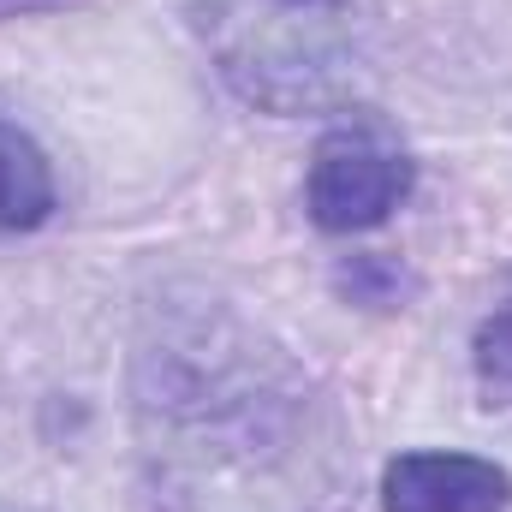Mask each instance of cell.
<instances>
[{
    "mask_svg": "<svg viewBox=\"0 0 512 512\" xmlns=\"http://www.w3.org/2000/svg\"><path fill=\"white\" fill-rule=\"evenodd\" d=\"M60 191H54V167L42 155V143L12 120H0V239L6 233H36L54 215Z\"/></svg>",
    "mask_w": 512,
    "mask_h": 512,
    "instance_id": "4",
    "label": "cell"
},
{
    "mask_svg": "<svg viewBox=\"0 0 512 512\" xmlns=\"http://www.w3.org/2000/svg\"><path fill=\"white\" fill-rule=\"evenodd\" d=\"M512 471L477 453H399L382 471V512H507Z\"/></svg>",
    "mask_w": 512,
    "mask_h": 512,
    "instance_id": "3",
    "label": "cell"
},
{
    "mask_svg": "<svg viewBox=\"0 0 512 512\" xmlns=\"http://www.w3.org/2000/svg\"><path fill=\"white\" fill-rule=\"evenodd\" d=\"M215 72L256 114H316L346 96L358 72L352 0H215L203 6Z\"/></svg>",
    "mask_w": 512,
    "mask_h": 512,
    "instance_id": "1",
    "label": "cell"
},
{
    "mask_svg": "<svg viewBox=\"0 0 512 512\" xmlns=\"http://www.w3.org/2000/svg\"><path fill=\"white\" fill-rule=\"evenodd\" d=\"M417 161L376 126H334L310 155V221L322 233H370L411 197Z\"/></svg>",
    "mask_w": 512,
    "mask_h": 512,
    "instance_id": "2",
    "label": "cell"
},
{
    "mask_svg": "<svg viewBox=\"0 0 512 512\" xmlns=\"http://www.w3.org/2000/svg\"><path fill=\"white\" fill-rule=\"evenodd\" d=\"M36 6H60V0H0V18H18V12H36Z\"/></svg>",
    "mask_w": 512,
    "mask_h": 512,
    "instance_id": "6",
    "label": "cell"
},
{
    "mask_svg": "<svg viewBox=\"0 0 512 512\" xmlns=\"http://www.w3.org/2000/svg\"><path fill=\"white\" fill-rule=\"evenodd\" d=\"M471 376H477V393H483L489 411L512 405V292L471 334Z\"/></svg>",
    "mask_w": 512,
    "mask_h": 512,
    "instance_id": "5",
    "label": "cell"
}]
</instances>
